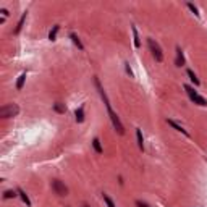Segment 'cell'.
I'll return each instance as SVG.
<instances>
[{"label": "cell", "mask_w": 207, "mask_h": 207, "mask_svg": "<svg viewBox=\"0 0 207 207\" xmlns=\"http://www.w3.org/2000/svg\"><path fill=\"white\" fill-rule=\"evenodd\" d=\"M186 74H188V78H189V79L193 81V84H194V86H199V84H201L199 78L196 76V73H194L193 70H186Z\"/></svg>", "instance_id": "cell-15"}, {"label": "cell", "mask_w": 207, "mask_h": 207, "mask_svg": "<svg viewBox=\"0 0 207 207\" xmlns=\"http://www.w3.org/2000/svg\"><path fill=\"white\" fill-rule=\"evenodd\" d=\"M16 191H18V194H20V197H21V201L26 204L28 207H31L32 204H31V199H29V196L26 194V191H24L23 188H16Z\"/></svg>", "instance_id": "cell-9"}, {"label": "cell", "mask_w": 207, "mask_h": 207, "mask_svg": "<svg viewBox=\"0 0 207 207\" xmlns=\"http://www.w3.org/2000/svg\"><path fill=\"white\" fill-rule=\"evenodd\" d=\"M0 13H2V15L5 16V18H7L8 15H10V13H8V10H7V8H0Z\"/></svg>", "instance_id": "cell-25"}, {"label": "cell", "mask_w": 207, "mask_h": 207, "mask_svg": "<svg viewBox=\"0 0 207 207\" xmlns=\"http://www.w3.org/2000/svg\"><path fill=\"white\" fill-rule=\"evenodd\" d=\"M18 191H13V189H7V191L3 193V199H15L16 196H20V194H16Z\"/></svg>", "instance_id": "cell-19"}, {"label": "cell", "mask_w": 207, "mask_h": 207, "mask_svg": "<svg viewBox=\"0 0 207 207\" xmlns=\"http://www.w3.org/2000/svg\"><path fill=\"white\" fill-rule=\"evenodd\" d=\"M74 120H76L78 123H82L84 121V107H79V109H76V112H74Z\"/></svg>", "instance_id": "cell-13"}, {"label": "cell", "mask_w": 207, "mask_h": 207, "mask_svg": "<svg viewBox=\"0 0 207 207\" xmlns=\"http://www.w3.org/2000/svg\"><path fill=\"white\" fill-rule=\"evenodd\" d=\"M59 29H60V26H59V24H55V26L52 28V31L49 32V40H55L57 39V32H59Z\"/></svg>", "instance_id": "cell-20"}, {"label": "cell", "mask_w": 207, "mask_h": 207, "mask_svg": "<svg viewBox=\"0 0 207 207\" xmlns=\"http://www.w3.org/2000/svg\"><path fill=\"white\" fill-rule=\"evenodd\" d=\"M24 81H26V73H21L20 76H18V81H16V89H18V91H21V89H23Z\"/></svg>", "instance_id": "cell-18"}, {"label": "cell", "mask_w": 207, "mask_h": 207, "mask_svg": "<svg viewBox=\"0 0 207 207\" xmlns=\"http://www.w3.org/2000/svg\"><path fill=\"white\" fill-rule=\"evenodd\" d=\"M131 31H133L134 47H136V49H139V47H141V40H139V34H138V29H136V26H131Z\"/></svg>", "instance_id": "cell-17"}, {"label": "cell", "mask_w": 207, "mask_h": 207, "mask_svg": "<svg viewBox=\"0 0 207 207\" xmlns=\"http://www.w3.org/2000/svg\"><path fill=\"white\" fill-rule=\"evenodd\" d=\"M167 123H168V125H170L173 129H176V131H180V133H183L185 136H189V133H188V131H186L183 126H181V125H178V123H176L175 120H170V118H168V120H167Z\"/></svg>", "instance_id": "cell-8"}, {"label": "cell", "mask_w": 207, "mask_h": 207, "mask_svg": "<svg viewBox=\"0 0 207 207\" xmlns=\"http://www.w3.org/2000/svg\"><path fill=\"white\" fill-rule=\"evenodd\" d=\"M185 55H183V50L181 47H176V59H175V65L176 67H185Z\"/></svg>", "instance_id": "cell-7"}, {"label": "cell", "mask_w": 207, "mask_h": 207, "mask_svg": "<svg viewBox=\"0 0 207 207\" xmlns=\"http://www.w3.org/2000/svg\"><path fill=\"white\" fill-rule=\"evenodd\" d=\"M125 65H126V73L129 74V76H131V78H134V73H133V71H131V68H129V63H125Z\"/></svg>", "instance_id": "cell-23"}, {"label": "cell", "mask_w": 207, "mask_h": 207, "mask_svg": "<svg viewBox=\"0 0 207 207\" xmlns=\"http://www.w3.org/2000/svg\"><path fill=\"white\" fill-rule=\"evenodd\" d=\"M26 16H28V13L24 12V13L21 15V18H20L18 24H16V28H15V31H13V34H20V32H21V29H23V26H24V21H26Z\"/></svg>", "instance_id": "cell-10"}, {"label": "cell", "mask_w": 207, "mask_h": 207, "mask_svg": "<svg viewBox=\"0 0 207 207\" xmlns=\"http://www.w3.org/2000/svg\"><path fill=\"white\" fill-rule=\"evenodd\" d=\"M82 207H91V205H87V204H82Z\"/></svg>", "instance_id": "cell-26"}, {"label": "cell", "mask_w": 207, "mask_h": 207, "mask_svg": "<svg viewBox=\"0 0 207 207\" xmlns=\"http://www.w3.org/2000/svg\"><path fill=\"white\" fill-rule=\"evenodd\" d=\"M52 109H54V112L60 113V115H65V113H67V105H65L63 102H55Z\"/></svg>", "instance_id": "cell-11"}, {"label": "cell", "mask_w": 207, "mask_h": 207, "mask_svg": "<svg viewBox=\"0 0 207 207\" xmlns=\"http://www.w3.org/2000/svg\"><path fill=\"white\" fill-rule=\"evenodd\" d=\"M52 191L57 194V196H60V197H65V196H68V186L63 183V181L60 180H52Z\"/></svg>", "instance_id": "cell-5"}, {"label": "cell", "mask_w": 207, "mask_h": 207, "mask_svg": "<svg viewBox=\"0 0 207 207\" xmlns=\"http://www.w3.org/2000/svg\"><path fill=\"white\" fill-rule=\"evenodd\" d=\"M136 205H138V207H151L149 204H146V202H143V201H136Z\"/></svg>", "instance_id": "cell-24"}, {"label": "cell", "mask_w": 207, "mask_h": 207, "mask_svg": "<svg viewBox=\"0 0 207 207\" xmlns=\"http://www.w3.org/2000/svg\"><path fill=\"white\" fill-rule=\"evenodd\" d=\"M92 147H94V151L101 155V154H104V147H102V144H101V139L99 138H94L92 139Z\"/></svg>", "instance_id": "cell-14"}, {"label": "cell", "mask_w": 207, "mask_h": 207, "mask_svg": "<svg viewBox=\"0 0 207 207\" xmlns=\"http://www.w3.org/2000/svg\"><path fill=\"white\" fill-rule=\"evenodd\" d=\"M186 7H188L189 10H191V12H193L196 16H199V12H197V7H196V5H193L191 2H188V3H186Z\"/></svg>", "instance_id": "cell-22"}, {"label": "cell", "mask_w": 207, "mask_h": 207, "mask_svg": "<svg viewBox=\"0 0 207 207\" xmlns=\"http://www.w3.org/2000/svg\"><path fill=\"white\" fill-rule=\"evenodd\" d=\"M70 39L73 40V44L76 45L79 50H84V45H82V42H81V39L78 37V34H74V32H70Z\"/></svg>", "instance_id": "cell-12"}, {"label": "cell", "mask_w": 207, "mask_h": 207, "mask_svg": "<svg viewBox=\"0 0 207 207\" xmlns=\"http://www.w3.org/2000/svg\"><path fill=\"white\" fill-rule=\"evenodd\" d=\"M102 199H104V202L107 204V207H117V205H115V202L110 199V196H109V194H105V193H104V194H102Z\"/></svg>", "instance_id": "cell-21"}, {"label": "cell", "mask_w": 207, "mask_h": 207, "mask_svg": "<svg viewBox=\"0 0 207 207\" xmlns=\"http://www.w3.org/2000/svg\"><path fill=\"white\" fill-rule=\"evenodd\" d=\"M136 141H138V146L141 151H144V139H143V131H141L139 128L136 129Z\"/></svg>", "instance_id": "cell-16"}, {"label": "cell", "mask_w": 207, "mask_h": 207, "mask_svg": "<svg viewBox=\"0 0 207 207\" xmlns=\"http://www.w3.org/2000/svg\"><path fill=\"white\" fill-rule=\"evenodd\" d=\"M183 87H185V91H186L188 97L191 99V102H194V104H197V105H201V107H207V101H205V99H204L202 96H199V94L196 92L193 86H188V84H185Z\"/></svg>", "instance_id": "cell-3"}, {"label": "cell", "mask_w": 207, "mask_h": 207, "mask_svg": "<svg viewBox=\"0 0 207 207\" xmlns=\"http://www.w3.org/2000/svg\"><path fill=\"white\" fill-rule=\"evenodd\" d=\"M107 112H109V117H110V121H112V125H113L115 131H117L120 136H123V134H125V126H123V123H121L120 117L113 112L112 107H110V109H107Z\"/></svg>", "instance_id": "cell-4"}, {"label": "cell", "mask_w": 207, "mask_h": 207, "mask_svg": "<svg viewBox=\"0 0 207 207\" xmlns=\"http://www.w3.org/2000/svg\"><path fill=\"white\" fill-rule=\"evenodd\" d=\"M147 47H149V52H151L152 59L157 62V63H162L163 62V52H162V47L159 45L157 40H154L152 37L147 39Z\"/></svg>", "instance_id": "cell-1"}, {"label": "cell", "mask_w": 207, "mask_h": 207, "mask_svg": "<svg viewBox=\"0 0 207 207\" xmlns=\"http://www.w3.org/2000/svg\"><path fill=\"white\" fill-rule=\"evenodd\" d=\"M94 86L97 87V91H99V94H101V97H102V101H104L105 107H107V109H110L112 104H110L109 97H107V92L104 91V87H102V84H101V81H99V78H97V76H94Z\"/></svg>", "instance_id": "cell-6"}, {"label": "cell", "mask_w": 207, "mask_h": 207, "mask_svg": "<svg viewBox=\"0 0 207 207\" xmlns=\"http://www.w3.org/2000/svg\"><path fill=\"white\" fill-rule=\"evenodd\" d=\"M20 113V107L16 104H5L0 107V118L8 120V118H13Z\"/></svg>", "instance_id": "cell-2"}]
</instances>
